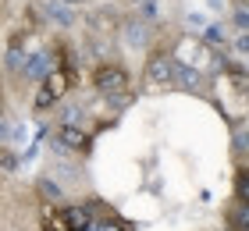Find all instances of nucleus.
Returning <instances> with one entry per match:
<instances>
[{"label": "nucleus", "instance_id": "obj_16", "mask_svg": "<svg viewBox=\"0 0 249 231\" xmlns=\"http://www.w3.org/2000/svg\"><path fill=\"white\" fill-rule=\"evenodd\" d=\"M86 231H128L124 224H118V221H93Z\"/></svg>", "mask_w": 249, "mask_h": 231}, {"label": "nucleus", "instance_id": "obj_1", "mask_svg": "<svg viewBox=\"0 0 249 231\" xmlns=\"http://www.w3.org/2000/svg\"><path fill=\"white\" fill-rule=\"evenodd\" d=\"M93 86H96V92L104 100H110L114 107H121V103H128V75H124V68H118V64H100L96 71H93Z\"/></svg>", "mask_w": 249, "mask_h": 231}, {"label": "nucleus", "instance_id": "obj_10", "mask_svg": "<svg viewBox=\"0 0 249 231\" xmlns=\"http://www.w3.org/2000/svg\"><path fill=\"white\" fill-rule=\"evenodd\" d=\"M82 118H86V110H82V107H75V103H64V107H61V121H57V124H78V128H82Z\"/></svg>", "mask_w": 249, "mask_h": 231}, {"label": "nucleus", "instance_id": "obj_6", "mask_svg": "<svg viewBox=\"0 0 249 231\" xmlns=\"http://www.w3.org/2000/svg\"><path fill=\"white\" fill-rule=\"evenodd\" d=\"M43 15H47L50 21H57V25H75V7L61 4V0H43Z\"/></svg>", "mask_w": 249, "mask_h": 231}, {"label": "nucleus", "instance_id": "obj_18", "mask_svg": "<svg viewBox=\"0 0 249 231\" xmlns=\"http://www.w3.org/2000/svg\"><path fill=\"white\" fill-rule=\"evenodd\" d=\"M61 4H68V7H78V4H82V0H61Z\"/></svg>", "mask_w": 249, "mask_h": 231}, {"label": "nucleus", "instance_id": "obj_8", "mask_svg": "<svg viewBox=\"0 0 249 231\" xmlns=\"http://www.w3.org/2000/svg\"><path fill=\"white\" fill-rule=\"evenodd\" d=\"M36 192H39L47 203H61V199H64V185H61L57 178H50V175H43V178L36 181Z\"/></svg>", "mask_w": 249, "mask_h": 231}, {"label": "nucleus", "instance_id": "obj_11", "mask_svg": "<svg viewBox=\"0 0 249 231\" xmlns=\"http://www.w3.org/2000/svg\"><path fill=\"white\" fill-rule=\"evenodd\" d=\"M203 39H207L210 46H228V29L224 25H207L203 29Z\"/></svg>", "mask_w": 249, "mask_h": 231}, {"label": "nucleus", "instance_id": "obj_9", "mask_svg": "<svg viewBox=\"0 0 249 231\" xmlns=\"http://www.w3.org/2000/svg\"><path fill=\"white\" fill-rule=\"evenodd\" d=\"M7 71H21V64H25V53H21V36H15V39H11V46H7Z\"/></svg>", "mask_w": 249, "mask_h": 231}, {"label": "nucleus", "instance_id": "obj_15", "mask_svg": "<svg viewBox=\"0 0 249 231\" xmlns=\"http://www.w3.org/2000/svg\"><path fill=\"white\" fill-rule=\"evenodd\" d=\"M43 231H68V224H64L61 213H47L43 217Z\"/></svg>", "mask_w": 249, "mask_h": 231}, {"label": "nucleus", "instance_id": "obj_12", "mask_svg": "<svg viewBox=\"0 0 249 231\" xmlns=\"http://www.w3.org/2000/svg\"><path fill=\"white\" fill-rule=\"evenodd\" d=\"M15 167H18V157L7 146H0V175H15Z\"/></svg>", "mask_w": 249, "mask_h": 231}, {"label": "nucleus", "instance_id": "obj_14", "mask_svg": "<svg viewBox=\"0 0 249 231\" xmlns=\"http://www.w3.org/2000/svg\"><path fill=\"white\" fill-rule=\"evenodd\" d=\"M231 228H235V231H246V228H249V217H246V203H239V206L231 210Z\"/></svg>", "mask_w": 249, "mask_h": 231}, {"label": "nucleus", "instance_id": "obj_17", "mask_svg": "<svg viewBox=\"0 0 249 231\" xmlns=\"http://www.w3.org/2000/svg\"><path fill=\"white\" fill-rule=\"evenodd\" d=\"M235 29H239V32H246V29H249V18H246V7H239V11H235Z\"/></svg>", "mask_w": 249, "mask_h": 231}, {"label": "nucleus", "instance_id": "obj_2", "mask_svg": "<svg viewBox=\"0 0 249 231\" xmlns=\"http://www.w3.org/2000/svg\"><path fill=\"white\" fill-rule=\"evenodd\" d=\"M71 78H75L71 68H53V71L39 82V92H36V100H32V107L36 110H50L53 103H61L68 96V89H71Z\"/></svg>", "mask_w": 249, "mask_h": 231}, {"label": "nucleus", "instance_id": "obj_7", "mask_svg": "<svg viewBox=\"0 0 249 231\" xmlns=\"http://www.w3.org/2000/svg\"><path fill=\"white\" fill-rule=\"evenodd\" d=\"M124 43L132 46V50H139V46L150 43V25L139 18H132V21H124Z\"/></svg>", "mask_w": 249, "mask_h": 231}, {"label": "nucleus", "instance_id": "obj_5", "mask_svg": "<svg viewBox=\"0 0 249 231\" xmlns=\"http://www.w3.org/2000/svg\"><path fill=\"white\" fill-rule=\"evenodd\" d=\"M175 78V57L167 53H150V61H146V86L150 89H167Z\"/></svg>", "mask_w": 249, "mask_h": 231}, {"label": "nucleus", "instance_id": "obj_4", "mask_svg": "<svg viewBox=\"0 0 249 231\" xmlns=\"http://www.w3.org/2000/svg\"><path fill=\"white\" fill-rule=\"evenodd\" d=\"M53 68H61V61H57V53L53 50H36V53H29L25 57V64H21V78H25V82H43V78H47Z\"/></svg>", "mask_w": 249, "mask_h": 231}, {"label": "nucleus", "instance_id": "obj_13", "mask_svg": "<svg viewBox=\"0 0 249 231\" xmlns=\"http://www.w3.org/2000/svg\"><path fill=\"white\" fill-rule=\"evenodd\" d=\"M235 199H239V203H249V178H246V167L239 171V181H235Z\"/></svg>", "mask_w": 249, "mask_h": 231}, {"label": "nucleus", "instance_id": "obj_3", "mask_svg": "<svg viewBox=\"0 0 249 231\" xmlns=\"http://www.w3.org/2000/svg\"><path fill=\"white\" fill-rule=\"evenodd\" d=\"M89 149V132H82L78 124H57V132L50 139V153H86Z\"/></svg>", "mask_w": 249, "mask_h": 231}]
</instances>
